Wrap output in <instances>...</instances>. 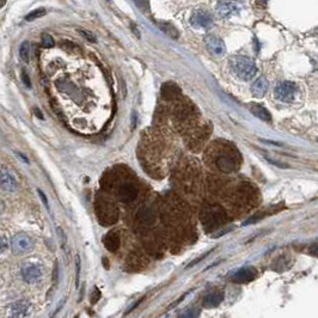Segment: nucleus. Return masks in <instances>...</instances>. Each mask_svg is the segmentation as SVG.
Instances as JSON below:
<instances>
[{
    "label": "nucleus",
    "mask_w": 318,
    "mask_h": 318,
    "mask_svg": "<svg viewBox=\"0 0 318 318\" xmlns=\"http://www.w3.org/2000/svg\"><path fill=\"white\" fill-rule=\"evenodd\" d=\"M135 2L136 6L140 10H143L144 12H146L148 10V0H133Z\"/></svg>",
    "instance_id": "bb28decb"
},
{
    "label": "nucleus",
    "mask_w": 318,
    "mask_h": 318,
    "mask_svg": "<svg viewBox=\"0 0 318 318\" xmlns=\"http://www.w3.org/2000/svg\"><path fill=\"white\" fill-rule=\"evenodd\" d=\"M187 295H188V292H187V293H184V295H183V296H182V297H181V298H180V299H177V300H175V303H173V304H171V305H170L169 307H168V310H170V309H172V307H173V306H176V305H178V304H180V303H181V301H182V300H183V299H184V298H186V297H187Z\"/></svg>",
    "instance_id": "473e14b6"
},
{
    "label": "nucleus",
    "mask_w": 318,
    "mask_h": 318,
    "mask_svg": "<svg viewBox=\"0 0 318 318\" xmlns=\"http://www.w3.org/2000/svg\"><path fill=\"white\" fill-rule=\"evenodd\" d=\"M223 300H224V293L220 292V291H216V292H212L205 297L204 306L207 307V309H212V307L218 306Z\"/></svg>",
    "instance_id": "ddd939ff"
},
{
    "label": "nucleus",
    "mask_w": 318,
    "mask_h": 318,
    "mask_svg": "<svg viewBox=\"0 0 318 318\" xmlns=\"http://www.w3.org/2000/svg\"><path fill=\"white\" fill-rule=\"evenodd\" d=\"M205 42L207 49L215 57H223L226 53V45L220 37L215 36V35H208L205 39Z\"/></svg>",
    "instance_id": "423d86ee"
},
{
    "label": "nucleus",
    "mask_w": 318,
    "mask_h": 318,
    "mask_svg": "<svg viewBox=\"0 0 318 318\" xmlns=\"http://www.w3.org/2000/svg\"><path fill=\"white\" fill-rule=\"evenodd\" d=\"M250 111L255 115L256 117H258V119L262 120V121H266V122L272 121L271 113H269L263 106H260V104H251Z\"/></svg>",
    "instance_id": "4468645a"
},
{
    "label": "nucleus",
    "mask_w": 318,
    "mask_h": 318,
    "mask_svg": "<svg viewBox=\"0 0 318 318\" xmlns=\"http://www.w3.org/2000/svg\"><path fill=\"white\" fill-rule=\"evenodd\" d=\"M269 87V83L264 77H260L258 79H256V82L254 83L251 86V92H253L254 97L262 98L267 93Z\"/></svg>",
    "instance_id": "f8f14e48"
},
{
    "label": "nucleus",
    "mask_w": 318,
    "mask_h": 318,
    "mask_svg": "<svg viewBox=\"0 0 318 318\" xmlns=\"http://www.w3.org/2000/svg\"><path fill=\"white\" fill-rule=\"evenodd\" d=\"M216 165H218L219 169L224 171V172H231V171L234 170V167H236L233 159L229 156L219 157L218 160H216Z\"/></svg>",
    "instance_id": "2eb2a0df"
},
{
    "label": "nucleus",
    "mask_w": 318,
    "mask_h": 318,
    "mask_svg": "<svg viewBox=\"0 0 318 318\" xmlns=\"http://www.w3.org/2000/svg\"><path fill=\"white\" fill-rule=\"evenodd\" d=\"M104 244H106V248L109 251L117 250V248H119L120 245V238L116 234V232H110V233H108V236L104 239Z\"/></svg>",
    "instance_id": "f3484780"
},
{
    "label": "nucleus",
    "mask_w": 318,
    "mask_h": 318,
    "mask_svg": "<svg viewBox=\"0 0 318 318\" xmlns=\"http://www.w3.org/2000/svg\"><path fill=\"white\" fill-rule=\"evenodd\" d=\"M39 194H40V196H41L42 201H43V204H44L45 207H47V208H49V205H48V201H47V197H45V195H44L43 191H40V189H39Z\"/></svg>",
    "instance_id": "72a5a7b5"
},
{
    "label": "nucleus",
    "mask_w": 318,
    "mask_h": 318,
    "mask_svg": "<svg viewBox=\"0 0 318 318\" xmlns=\"http://www.w3.org/2000/svg\"><path fill=\"white\" fill-rule=\"evenodd\" d=\"M144 299V298H143ZM143 299H140V300H136V303L135 304H133V305L132 306H130V307H128V310H127V311H126V315H127V314H129V312H132V310L133 309H135V307L136 306H138L139 305V304H140L141 303V300H143Z\"/></svg>",
    "instance_id": "c9c22d12"
},
{
    "label": "nucleus",
    "mask_w": 318,
    "mask_h": 318,
    "mask_svg": "<svg viewBox=\"0 0 318 318\" xmlns=\"http://www.w3.org/2000/svg\"><path fill=\"white\" fill-rule=\"evenodd\" d=\"M191 24L197 29H208L212 26L213 17L207 10H195L191 17Z\"/></svg>",
    "instance_id": "39448f33"
},
{
    "label": "nucleus",
    "mask_w": 318,
    "mask_h": 318,
    "mask_svg": "<svg viewBox=\"0 0 318 318\" xmlns=\"http://www.w3.org/2000/svg\"><path fill=\"white\" fill-rule=\"evenodd\" d=\"M138 218L140 219V221H143L144 224H148L152 221L153 218V213H152L151 208H141L138 212Z\"/></svg>",
    "instance_id": "a211bd4d"
},
{
    "label": "nucleus",
    "mask_w": 318,
    "mask_h": 318,
    "mask_svg": "<svg viewBox=\"0 0 318 318\" xmlns=\"http://www.w3.org/2000/svg\"><path fill=\"white\" fill-rule=\"evenodd\" d=\"M264 159H266L267 162L271 163V164L275 165V167L281 168V169H288V168H290V165H288V164H285V163H282V162H277V160L271 159V158H269V157H264Z\"/></svg>",
    "instance_id": "a878e982"
},
{
    "label": "nucleus",
    "mask_w": 318,
    "mask_h": 318,
    "mask_svg": "<svg viewBox=\"0 0 318 318\" xmlns=\"http://www.w3.org/2000/svg\"><path fill=\"white\" fill-rule=\"evenodd\" d=\"M45 15V10L44 9H37V10H34V11H31L29 13L28 16L25 17V20L28 21V22H33V21L37 20V18H41L42 16Z\"/></svg>",
    "instance_id": "412c9836"
},
{
    "label": "nucleus",
    "mask_w": 318,
    "mask_h": 318,
    "mask_svg": "<svg viewBox=\"0 0 318 318\" xmlns=\"http://www.w3.org/2000/svg\"><path fill=\"white\" fill-rule=\"evenodd\" d=\"M11 249L15 255H25L34 249V240L26 234H16L11 240Z\"/></svg>",
    "instance_id": "7ed1b4c3"
},
{
    "label": "nucleus",
    "mask_w": 318,
    "mask_h": 318,
    "mask_svg": "<svg viewBox=\"0 0 318 318\" xmlns=\"http://www.w3.org/2000/svg\"><path fill=\"white\" fill-rule=\"evenodd\" d=\"M42 44L45 48H52L54 47V40L49 34H43L42 35Z\"/></svg>",
    "instance_id": "5701e85b"
},
{
    "label": "nucleus",
    "mask_w": 318,
    "mask_h": 318,
    "mask_svg": "<svg viewBox=\"0 0 318 318\" xmlns=\"http://www.w3.org/2000/svg\"><path fill=\"white\" fill-rule=\"evenodd\" d=\"M7 248H9V242H7V238L4 236V234H0V254L5 253Z\"/></svg>",
    "instance_id": "cd10ccee"
},
{
    "label": "nucleus",
    "mask_w": 318,
    "mask_h": 318,
    "mask_svg": "<svg viewBox=\"0 0 318 318\" xmlns=\"http://www.w3.org/2000/svg\"><path fill=\"white\" fill-rule=\"evenodd\" d=\"M79 33L83 35V36L85 37V39L87 40V41H90V42H96V37L93 36L92 34L89 33V31H86V30H84V29H80L79 30Z\"/></svg>",
    "instance_id": "c85d7f7f"
},
{
    "label": "nucleus",
    "mask_w": 318,
    "mask_h": 318,
    "mask_svg": "<svg viewBox=\"0 0 318 318\" xmlns=\"http://www.w3.org/2000/svg\"><path fill=\"white\" fill-rule=\"evenodd\" d=\"M297 90V85L293 82H282L275 87L274 96L280 102L291 103L295 101Z\"/></svg>",
    "instance_id": "f03ea898"
},
{
    "label": "nucleus",
    "mask_w": 318,
    "mask_h": 318,
    "mask_svg": "<svg viewBox=\"0 0 318 318\" xmlns=\"http://www.w3.org/2000/svg\"><path fill=\"white\" fill-rule=\"evenodd\" d=\"M213 251H214V249H212V250H210V251H207V253L204 254V255H201V256H199V257L197 258H195L194 261H191V264H188V266H187V269H189V268H191V267H194V266H196L197 263H199V262H201L202 260H204V258L206 257H208V256L211 255V254L213 253Z\"/></svg>",
    "instance_id": "b1692460"
},
{
    "label": "nucleus",
    "mask_w": 318,
    "mask_h": 318,
    "mask_svg": "<svg viewBox=\"0 0 318 318\" xmlns=\"http://www.w3.org/2000/svg\"><path fill=\"white\" fill-rule=\"evenodd\" d=\"M136 121H138V116H136L135 111H133L132 113V129H135Z\"/></svg>",
    "instance_id": "f704fd0d"
},
{
    "label": "nucleus",
    "mask_w": 318,
    "mask_h": 318,
    "mask_svg": "<svg viewBox=\"0 0 318 318\" xmlns=\"http://www.w3.org/2000/svg\"><path fill=\"white\" fill-rule=\"evenodd\" d=\"M21 275L28 284H35L42 277V268L35 262H24L21 267Z\"/></svg>",
    "instance_id": "20e7f679"
},
{
    "label": "nucleus",
    "mask_w": 318,
    "mask_h": 318,
    "mask_svg": "<svg viewBox=\"0 0 318 318\" xmlns=\"http://www.w3.org/2000/svg\"><path fill=\"white\" fill-rule=\"evenodd\" d=\"M256 276H257V269L255 267H244V268L234 273L232 280L237 284H248V282L255 280Z\"/></svg>",
    "instance_id": "6e6552de"
},
{
    "label": "nucleus",
    "mask_w": 318,
    "mask_h": 318,
    "mask_svg": "<svg viewBox=\"0 0 318 318\" xmlns=\"http://www.w3.org/2000/svg\"><path fill=\"white\" fill-rule=\"evenodd\" d=\"M22 80L23 83L25 84L26 87H31V82H30V78H29L28 73H26L25 71L22 72Z\"/></svg>",
    "instance_id": "c756f323"
},
{
    "label": "nucleus",
    "mask_w": 318,
    "mask_h": 318,
    "mask_svg": "<svg viewBox=\"0 0 318 318\" xmlns=\"http://www.w3.org/2000/svg\"><path fill=\"white\" fill-rule=\"evenodd\" d=\"M216 11L220 17L230 18L238 13L239 6L234 1H220L216 5Z\"/></svg>",
    "instance_id": "1a4fd4ad"
},
{
    "label": "nucleus",
    "mask_w": 318,
    "mask_h": 318,
    "mask_svg": "<svg viewBox=\"0 0 318 318\" xmlns=\"http://www.w3.org/2000/svg\"><path fill=\"white\" fill-rule=\"evenodd\" d=\"M20 57L24 63H28L29 57H30V44L28 41H24L20 47Z\"/></svg>",
    "instance_id": "aec40b11"
},
{
    "label": "nucleus",
    "mask_w": 318,
    "mask_h": 318,
    "mask_svg": "<svg viewBox=\"0 0 318 318\" xmlns=\"http://www.w3.org/2000/svg\"><path fill=\"white\" fill-rule=\"evenodd\" d=\"M58 232H59V233H60L61 243H63V247H65V245H66V236H65V232H64V230L61 229V227H58Z\"/></svg>",
    "instance_id": "2f4dec72"
},
{
    "label": "nucleus",
    "mask_w": 318,
    "mask_h": 318,
    "mask_svg": "<svg viewBox=\"0 0 318 318\" xmlns=\"http://www.w3.org/2000/svg\"><path fill=\"white\" fill-rule=\"evenodd\" d=\"M221 215L223 214L216 213L215 208H211L206 211V215H202V220L205 224H207V226H215V224L221 220Z\"/></svg>",
    "instance_id": "dca6fc26"
},
{
    "label": "nucleus",
    "mask_w": 318,
    "mask_h": 318,
    "mask_svg": "<svg viewBox=\"0 0 318 318\" xmlns=\"http://www.w3.org/2000/svg\"><path fill=\"white\" fill-rule=\"evenodd\" d=\"M136 194H138V189H136L133 184H124V186L120 187L119 191H117L119 199L121 200L122 202L133 201V200L135 199Z\"/></svg>",
    "instance_id": "9b49d317"
},
{
    "label": "nucleus",
    "mask_w": 318,
    "mask_h": 318,
    "mask_svg": "<svg viewBox=\"0 0 318 318\" xmlns=\"http://www.w3.org/2000/svg\"><path fill=\"white\" fill-rule=\"evenodd\" d=\"M5 4H6V0H0V9H1Z\"/></svg>",
    "instance_id": "e433bc0d"
},
{
    "label": "nucleus",
    "mask_w": 318,
    "mask_h": 318,
    "mask_svg": "<svg viewBox=\"0 0 318 318\" xmlns=\"http://www.w3.org/2000/svg\"><path fill=\"white\" fill-rule=\"evenodd\" d=\"M80 257L79 255L76 256V286L78 287L80 281Z\"/></svg>",
    "instance_id": "393cba45"
},
{
    "label": "nucleus",
    "mask_w": 318,
    "mask_h": 318,
    "mask_svg": "<svg viewBox=\"0 0 318 318\" xmlns=\"http://www.w3.org/2000/svg\"><path fill=\"white\" fill-rule=\"evenodd\" d=\"M158 25L160 26V29H162V30L164 31L165 34H168L170 37H172V39H177V37H178V31L176 30L175 26H172L171 24H169V23H159Z\"/></svg>",
    "instance_id": "6ab92c4d"
},
{
    "label": "nucleus",
    "mask_w": 318,
    "mask_h": 318,
    "mask_svg": "<svg viewBox=\"0 0 318 318\" xmlns=\"http://www.w3.org/2000/svg\"><path fill=\"white\" fill-rule=\"evenodd\" d=\"M101 298V292L97 287H95V292H93V297H92V303H97L98 299Z\"/></svg>",
    "instance_id": "7c9ffc66"
},
{
    "label": "nucleus",
    "mask_w": 318,
    "mask_h": 318,
    "mask_svg": "<svg viewBox=\"0 0 318 318\" xmlns=\"http://www.w3.org/2000/svg\"><path fill=\"white\" fill-rule=\"evenodd\" d=\"M230 67H231V71L242 80H251L257 72L255 61L248 57H242V55H237V57H232L230 59Z\"/></svg>",
    "instance_id": "f257e3e1"
},
{
    "label": "nucleus",
    "mask_w": 318,
    "mask_h": 318,
    "mask_svg": "<svg viewBox=\"0 0 318 318\" xmlns=\"http://www.w3.org/2000/svg\"><path fill=\"white\" fill-rule=\"evenodd\" d=\"M0 188L6 191H15L18 188L17 178L11 171L5 168L0 169Z\"/></svg>",
    "instance_id": "0eeeda50"
},
{
    "label": "nucleus",
    "mask_w": 318,
    "mask_h": 318,
    "mask_svg": "<svg viewBox=\"0 0 318 318\" xmlns=\"http://www.w3.org/2000/svg\"><path fill=\"white\" fill-rule=\"evenodd\" d=\"M262 218H264V213H257V214L253 215L251 218L248 219V220H245L244 223H243V226H248V225H253V224H256L257 221H260Z\"/></svg>",
    "instance_id": "4be33fe9"
},
{
    "label": "nucleus",
    "mask_w": 318,
    "mask_h": 318,
    "mask_svg": "<svg viewBox=\"0 0 318 318\" xmlns=\"http://www.w3.org/2000/svg\"><path fill=\"white\" fill-rule=\"evenodd\" d=\"M30 312V303L28 300H18L10 307L11 317H25Z\"/></svg>",
    "instance_id": "9d476101"
}]
</instances>
